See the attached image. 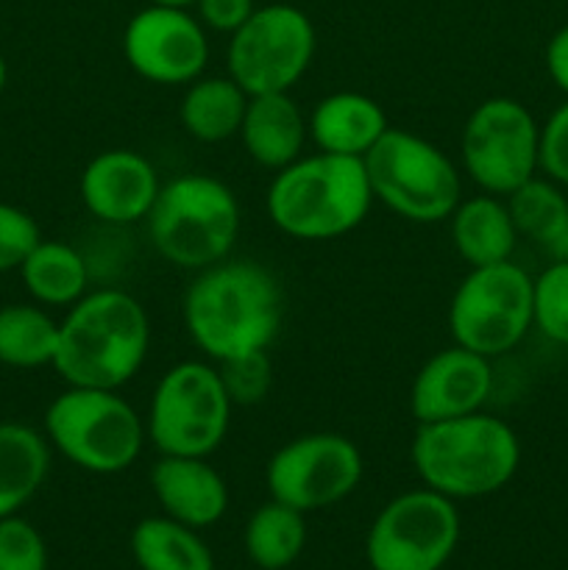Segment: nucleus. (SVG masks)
Instances as JSON below:
<instances>
[{"label":"nucleus","instance_id":"obj_1","mask_svg":"<svg viewBox=\"0 0 568 570\" xmlns=\"http://www.w3.org/2000/svg\"><path fill=\"white\" fill-rule=\"evenodd\" d=\"M184 328L209 362L267 351L284 323V293L267 267L223 259L195 273L182 304Z\"/></svg>","mask_w":568,"mask_h":570},{"label":"nucleus","instance_id":"obj_2","mask_svg":"<svg viewBox=\"0 0 568 570\" xmlns=\"http://www.w3.org/2000/svg\"><path fill=\"white\" fill-rule=\"evenodd\" d=\"M150 348L145 306L123 289H95L59 321L53 371L67 387L120 390L143 371Z\"/></svg>","mask_w":568,"mask_h":570},{"label":"nucleus","instance_id":"obj_3","mask_svg":"<svg viewBox=\"0 0 568 570\" xmlns=\"http://www.w3.org/2000/svg\"><path fill=\"white\" fill-rule=\"evenodd\" d=\"M410 462L423 488L451 501L484 499L512 482L521 465L516 429L484 410L438 423H418Z\"/></svg>","mask_w":568,"mask_h":570},{"label":"nucleus","instance_id":"obj_4","mask_svg":"<svg viewBox=\"0 0 568 570\" xmlns=\"http://www.w3.org/2000/svg\"><path fill=\"white\" fill-rule=\"evenodd\" d=\"M373 206L362 159L337 154H304L273 173L265 209L284 237L326 243L362 226Z\"/></svg>","mask_w":568,"mask_h":570},{"label":"nucleus","instance_id":"obj_5","mask_svg":"<svg viewBox=\"0 0 568 570\" xmlns=\"http://www.w3.org/2000/svg\"><path fill=\"white\" fill-rule=\"evenodd\" d=\"M145 223L161 259L198 273L232 256L243 215L226 181L206 173H184L161 184Z\"/></svg>","mask_w":568,"mask_h":570},{"label":"nucleus","instance_id":"obj_6","mask_svg":"<svg viewBox=\"0 0 568 570\" xmlns=\"http://www.w3.org/2000/svg\"><path fill=\"white\" fill-rule=\"evenodd\" d=\"M45 438L70 465L98 476L123 473L145 449V417L120 390L67 387L45 410Z\"/></svg>","mask_w":568,"mask_h":570},{"label":"nucleus","instance_id":"obj_7","mask_svg":"<svg viewBox=\"0 0 568 570\" xmlns=\"http://www.w3.org/2000/svg\"><path fill=\"white\" fill-rule=\"evenodd\" d=\"M373 200L418 226L449 220L462 200V173L443 150L415 131L390 126L362 156Z\"/></svg>","mask_w":568,"mask_h":570},{"label":"nucleus","instance_id":"obj_8","mask_svg":"<svg viewBox=\"0 0 568 570\" xmlns=\"http://www.w3.org/2000/svg\"><path fill=\"white\" fill-rule=\"evenodd\" d=\"M232 410L215 362H178L156 382L145 432L159 454L212 456L226 440Z\"/></svg>","mask_w":568,"mask_h":570},{"label":"nucleus","instance_id":"obj_9","mask_svg":"<svg viewBox=\"0 0 568 570\" xmlns=\"http://www.w3.org/2000/svg\"><path fill=\"white\" fill-rule=\"evenodd\" d=\"M532 328V276L512 259L471 267L449 304L451 340L488 360L516 348Z\"/></svg>","mask_w":568,"mask_h":570},{"label":"nucleus","instance_id":"obj_10","mask_svg":"<svg viewBox=\"0 0 568 570\" xmlns=\"http://www.w3.org/2000/svg\"><path fill=\"white\" fill-rule=\"evenodd\" d=\"M315 26L290 3H267L228 37V76L248 95L290 92L315 59Z\"/></svg>","mask_w":568,"mask_h":570},{"label":"nucleus","instance_id":"obj_11","mask_svg":"<svg viewBox=\"0 0 568 570\" xmlns=\"http://www.w3.org/2000/svg\"><path fill=\"white\" fill-rule=\"evenodd\" d=\"M540 126L532 111L516 98L496 95L477 104L460 134L466 176L482 193L510 195L538 176Z\"/></svg>","mask_w":568,"mask_h":570},{"label":"nucleus","instance_id":"obj_12","mask_svg":"<svg viewBox=\"0 0 568 570\" xmlns=\"http://www.w3.org/2000/svg\"><path fill=\"white\" fill-rule=\"evenodd\" d=\"M460 512L429 488L407 490L379 510L368 529L371 570H440L460 543Z\"/></svg>","mask_w":568,"mask_h":570},{"label":"nucleus","instance_id":"obj_13","mask_svg":"<svg viewBox=\"0 0 568 570\" xmlns=\"http://www.w3.org/2000/svg\"><path fill=\"white\" fill-rule=\"evenodd\" d=\"M362 473L365 460L354 440L337 432H310L273 451L265 484L273 501L310 515L349 499Z\"/></svg>","mask_w":568,"mask_h":570},{"label":"nucleus","instance_id":"obj_14","mask_svg":"<svg viewBox=\"0 0 568 570\" xmlns=\"http://www.w3.org/2000/svg\"><path fill=\"white\" fill-rule=\"evenodd\" d=\"M123 56L143 81L159 87H187L204 76L209 61V37L189 9L145 6L126 22Z\"/></svg>","mask_w":568,"mask_h":570},{"label":"nucleus","instance_id":"obj_15","mask_svg":"<svg viewBox=\"0 0 568 570\" xmlns=\"http://www.w3.org/2000/svg\"><path fill=\"white\" fill-rule=\"evenodd\" d=\"M161 181L154 161L131 148H109L84 165L78 193L95 220L128 226L148 217Z\"/></svg>","mask_w":568,"mask_h":570},{"label":"nucleus","instance_id":"obj_16","mask_svg":"<svg viewBox=\"0 0 568 570\" xmlns=\"http://www.w3.org/2000/svg\"><path fill=\"white\" fill-rule=\"evenodd\" d=\"M493 393V367L482 354L449 345L418 367L410 387L415 423H438L484 410Z\"/></svg>","mask_w":568,"mask_h":570},{"label":"nucleus","instance_id":"obj_17","mask_svg":"<svg viewBox=\"0 0 568 570\" xmlns=\"http://www.w3.org/2000/svg\"><path fill=\"white\" fill-rule=\"evenodd\" d=\"M150 490L161 515L184 527H215L228 510V484L209 456L159 454L150 468Z\"/></svg>","mask_w":568,"mask_h":570},{"label":"nucleus","instance_id":"obj_18","mask_svg":"<svg viewBox=\"0 0 568 570\" xmlns=\"http://www.w3.org/2000/svg\"><path fill=\"white\" fill-rule=\"evenodd\" d=\"M237 137L254 165L276 173L304 156L310 126L290 92L251 95Z\"/></svg>","mask_w":568,"mask_h":570},{"label":"nucleus","instance_id":"obj_19","mask_svg":"<svg viewBox=\"0 0 568 570\" xmlns=\"http://www.w3.org/2000/svg\"><path fill=\"white\" fill-rule=\"evenodd\" d=\"M306 126L317 150L362 159L384 137L390 122L379 100L343 89L317 100L306 117Z\"/></svg>","mask_w":568,"mask_h":570},{"label":"nucleus","instance_id":"obj_20","mask_svg":"<svg viewBox=\"0 0 568 570\" xmlns=\"http://www.w3.org/2000/svg\"><path fill=\"white\" fill-rule=\"evenodd\" d=\"M449 237L457 256L468 267H484L512 259L518 228L507 209V200L501 195L482 193L457 204L449 215Z\"/></svg>","mask_w":568,"mask_h":570},{"label":"nucleus","instance_id":"obj_21","mask_svg":"<svg viewBox=\"0 0 568 570\" xmlns=\"http://www.w3.org/2000/svg\"><path fill=\"white\" fill-rule=\"evenodd\" d=\"M50 443L28 423H0V518L17 515L50 473Z\"/></svg>","mask_w":568,"mask_h":570},{"label":"nucleus","instance_id":"obj_22","mask_svg":"<svg viewBox=\"0 0 568 570\" xmlns=\"http://www.w3.org/2000/svg\"><path fill=\"white\" fill-rule=\"evenodd\" d=\"M251 95L232 76H198L187 83L178 104V120L187 137L217 145L237 137Z\"/></svg>","mask_w":568,"mask_h":570},{"label":"nucleus","instance_id":"obj_23","mask_svg":"<svg viewBox=\"0 0 568 570\" xmlns=\"http://www.w3.org/2000/svg\"><path fill=\"white\" fill-rule=\"evenodd\" d=\"M26 293L39 306H72L89 293V271L84 256L61 239H39L20 265Z\"/></svg>","mask_w":568,"mask_h":570},{"label":"nucleus","instance_id":"obj_24","mask_svg":"<svg viewBox=\"0 0 568 570\" xmlns=\"http://www.w3.org/2000/svg\"><path fill=\"white\" fill-rule=\"evenodd\" d=\"M128 546L139 570H215V557L198 529L167 515L143 518Z\"/></svg>","mask_w":568,"mask_h":570},{"label":"nucleus","instance_id":"obj_25","mask_svg":"<svg viewBox=\"0 0 568 570\" xmlns=\"http://www.w3.org/2000/svg\"><path fill=\"white\" fill-rule=\"evenodd\" d=\"M59 321L39 304L0 306V365L17 371L53 367Z\"/></svg>","mask_w":568,"mask_h":570},{"label":"nucleus","instance_id":"obj_26","mask_svg":"<svg viewBox=\"0 0 568 570\" xmlns=\"http://www.w3.org/2000/svg\"><path fill=\"white\" fill-rule=\"evenodd\" d=\"M306 549V515L267 501L245 523V554L259 570H284L293 566Z\"/></svg>","mask_w":568,"mask_h":570},{"label":"nucleus","instance_id":"obj_27","mask_svg":"<svg viewBox=\"0 0 568 570\" xmlns=\"http://www.w3.org/2000/svg\"><path fill=\"white\" fill-rule=\"evenodd\" d=\"M505 200L518 228V237L532 239L543 248L568 223V198L562 195L560 184L546 176H532L510 195H505Z\"/></svg>","mask_w":568,"mask_h":570},{"label":"nucleus","instance_id":"obj_28","mask_svg":"<svg viewBox=\"0 0 568 570\" xmlns=\"http://www.w3.org/2000/svg\"><path fill=\"white\" fill-rule=\"evenodd\" d=\"M532 326L551 343L568 345V262L551 259L532 278Z\"/></svg>","mask_w":568,"mask_h":570},{"label":"nucleus","instance_id":"obj_29","mask_svg":"<svg viewBox=\"0 0 568 570\" xmlns=\"http://www.w3.org/2000/svg\"><path fill=\"white\" fill-rule=\"evenodd\" d=\"M217 373L234 406H254L267 399L273 384V365L267 351L217 362Z\"/></svg>","mask_w":568,"mask_h":570},{"label":"nucleus","instance_id":"obj_30","mask_svg":"<svg viewBox=\"0 0 568 570\" xmlns=\"http://www.w3.org/2000/svg\"><path fill=\"white\" fill-rule=\"evenodd\" d=\"M0 570H48V546L31 521L0 518Z\"/></svg>","mask_w":568,"mask_h":570},{"label":"nucleus","instance_id":"obj_31","mask_svg":"<svg viewBox=\"0 0 568 570\" xmlns=\"http://www.w3.org/2000/svg\"><path fill=\"white\" fill-rule=\"evenodd\" d=\"M39 239H42L39 223L20 206L0 200V273L20 271Z\"/></svg>","mask_w":568,"mask_h":570},{"label":"nucleus","instance_id":"obj_32","mask_svg":"<svg viewBox=\"0 0 568 570\" xmlns=\"http://www.w3.org/2000/svg\"><path fill=\"white\" fill-rule=\"evenodd\" d=\"M538 167L546 178L568 187V100L557 106L540 126Z\"/></svg>","mask_w":568,"mask_h":570},{"label":"nucleus","instance_id":"obj_33","mask_svg":"<svg viewBox=\"0 0 568 570\" xmlns=\"http://www.w3.org/2000/svg\"><path fill=\"white\" fill-rule=\"evenodd\" d=\"M195 17L206 31L228 33L232 37L251 14H254V0H195Z\"/></svg>","mask_w":568,"mask_h":570},{"label":"nucleus","instance_id":"obj_34","mask_svg":"<svg viewBox=\"0 0 568 570\" xmlns=\"http://www.w3.org/2000/svg\"><path fill=\"white\" fill-rule=\"evenodd\" d=\"M546 72L551 83L568 98V26L557 28L546 45Z\"/></svg>","mask_w":568,"mask_h":570},{"label":"nucleus","instance_id":"obj_35","mask_svg":"<svg viewBox=\"0 0 568 570\" xmlns=\"http://www.w3.org/2000/svg\"><path fill=\"white\" fill-rule=\"evenodd\" d=\"M546 254H549L555 262H568V223L562 226V232L546 245Z\"/></svg>","mask_w":568,"mask_h":570},{"label":"nucleus","instance_id":"obj_36","mask_svg":"<svg viewBox=\"0 0 568 570\" xmlns=\"http://www.w3.org/2000/svg\"><path fill=\"white\" fill-rule=\"evenodd\" d=\"M148 6H167V9H193L195 0H148Z\"/></svg>","mask_w":568,"mask_h":570},{"label":"nucleus","instance_id":"obj_37","mask_svg":"<svg viewBox=\"0 0 568 570\" xmlns=\"http://www.w3.org/2000/svg\"><path fill=\"white\" fill-rule=\"evenodd\" d=\"M6 81H9V67H6V59L0 56V95H3Z\"/></svg>","mask_w":568,"mask_h":570}]
</instances>
